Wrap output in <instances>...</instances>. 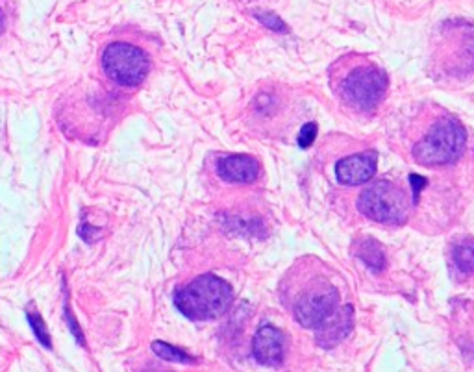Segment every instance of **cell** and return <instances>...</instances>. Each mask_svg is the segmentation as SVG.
I'll return each mask as SVG.
<instances>
[{"mask_svg":"<svg viewBox=\"0 0 474 372\" xmlns=\"http://www.w3.org/2000/svg\"><path fill=\"white\" fill-rule=\"evenodd\" d=\"M4 24H6V21H4V12H2V8H0V34L4 32Z\"/></svg>","mask_w":474,"mask_h":372,"instance_id":"obj_20","label":"cell"},{"mask_svg":"<svg viewBox=\"0 0 474 372\" xmlns=\"http://www.w3.org/2000/svg\"><path fill=\"white\" fill-rule=\"evenodd\" d=\"M356 252H358V257H361V260H363L372 271H376V273H380L383 268V265H386V256H383L382 246L376 243L372 237L361 241Z\"/></svg>","mask_w":474,"mask_h":372,"instance_id":"obj_12","label":"cell"},{"mask_svg":"<svg viewBox=\"0 0 474 372\" xmlns=\"http://www.w3.org/2000/svg\"><path fill=\"white\" fill-rule=\"evenodd\" d=\"M467 143V134L456 117L445 115L430 124L413 145V159L424 167H445L457 161Z\"/></svg>","mask_w":474,"mask_h":372,"instance_id":"obj_3","label":"cell"},{"mask_svg":"<svg viewBox=\"0 0 474 372\" xmlns=\"http://www.w3.org/2000/svg\"><path fill=\"white\" fill-rule=\"evenodd\" d=\"M152 352H154L158 358H162V360L165 361H173V363H184V365L185 363H187V365L197 363V360H195L191 354H187V352H184V350L178 349V346L165 343V341H154V343H152Z\"/></svg>","mask_w":474,"mask_h":372,"instance_id":"obj_13","label":"cell"},{"mask_svg":"<svg viewBox=\"0 0 474 372\" xmlns=\"http://www.w3.org/2000/svg\"><path fill=\"white\" fill-rule=\"evenodd\" d=\"M378 156L376 152H361L339 159L336 165V176L343 186H361L376 175Z\"/></svg>","mask_w":474,"mask_h":372,"instance_id":"obj_8","label":"cell"},{"mask_svg":"<svg viewBox=\"0 0 474 372\" xmlns=\"http://www.w3.org/2000/svg\"><path fill=\"white\" fill-rule=\"evenodd\" d=\"M65 319H67V324H69V330L73 332V335L76 337V341H78V344H86V337H84V333H82L80 330V324L76 322V319L73 317V311L69 309V304H65Z\"/></svg>","mask_w":474,"mask_h":372,"instance_id":"obj_18","label":"cell"},{"mask_svg":"<svg viewBox=\"0 0 474 372\" xmlns=\"http://www.w3.org/2000/svg\"><path fill=\"white\" fill-rule=\"evenodd\" d=\"M256 19H258L265 28L271 30V32H276V34H287V32H290V26L283 23L282 17H278L276 13L258 12L256 13Z\"/></svg>","mask_w":474,"mask_h":372,"instance_id":"obj_16","label":"cell"},{"mask_svg":"<svg viewBox=\"0 0 474 372\" xmlns=\"http://www.w3.org/2000/svg\"><path fill=\"white\" fill-rule=\"evenodd\" d=\"M339 308V291L328 280L317 278L295 298L293 315L296 322L310 330H317Z\"/></svg>","mask_w":474,"mask_h":372,"instance_id":"obj_5","label":"cell"},{"mask_svg":"<svg viewBox=\"0 0 474 372\" xmlns=\"http://www.w3.org/2000/svg\"><path fill=\"white\" fill-rule=\"evenodd\" d=\"M452 257L456 267L465 274L474 273V239H465L457 243L452 251Z\"/></svg>","mask_w":474,"mask_h":372,"instance_id":"obj_14","label":"cell"},{"mask_svg":"<svg viewBox=\"0 0 474 372\" xmlns=\"http://www.w3.org/2000/svg\"><path fill=\"white\" fill-rule=\"evenodd\" d=\"M102 67L106 75L119 86L133 88L146 78L151 70V59L141 48L117 41L104 48Z\"/></svg>","mask_w":474,"mask_h":372,"instance_id":"obj_6","label":"cell"},{"mask_svg":"<svg viewBox=\"0 0 474 372\" xmlns=\"http://www.w3.org/2000/svg\"><path fill=\"white\" fill-rule=\"evenodd\" d=\"M354 309L352 306H339L336 313L326 319L321 328H317V343L324 349H332L352 332Z\"/></svg>","mask_w":474,"mask_h":372,"instance_id":"obj_9","label":"cell"},{"mask_svg":"<svg viewBox=\"0 0 474 372\" xmlns=\"http://www.w3.org/2000/svg\"><path fill=\"white\" fill-rule=\"evenodd\" d=\"M252 354L260 365L278 366L282 365L285 355V335L276 326L265 324L256 332L252 341Z\"/></svg>","mask_w":474,"mask_h":372,"instance_id":"obj_7","label":"cell"},{"mask_svg":"<svg viewBox=\"0 0 474 372\" xmlns=\"http://www.w3.org/2000/svg\"><path fill=\"white\" fill-rule=\"evenodd\" d=\"M451 75L463 76L474 70V37H465L457 50H454L451 61L445 67Z\"/></svg>","mask_w":474,"mask_h":372,"instance_id":"obj_11","label":"cell"},{"mask_svg":"<svg viewBox=\"0 0 474 372\" xmlns=\"http://www.w3.org/2000/svg\"><path fill=\"white\" fill-rule=\"evenodd\" d=\"M410 180H411V187H413V197H415V200H417V198H419V195H421L422 187H426V184H428V182L424 180V178H422V176H419V175H411Z\"/></svg>","mask_w":474,"mask_h":372,"instance_id":"obj_19","label":"cell"},{"mask_svg":"<svg viewBox=\"0 0 474 372\" xmlns=\"http://www.w3.org/2000/svg\"><path fill=\"white\" fill-rule=\"evenodd\" d=\"M358 211L380 224H404L410 217V198L395 182L376 180L359 193Z\"/></svg>","mask_w":474,"mask_h":372,"instance_id":"obj_4","label":"cell"},{"mask_svg":"<svg viewBox=\"0 0 474 372\" xmlns=\"http://www.w3.org/2000/svg\"><path fill=\"white\" fill-rule=\"evenodd\" d=\"M217 173L222 180L231 184H254L260 176V163L247 154H234L220 159Z\"/></svg>","mask_w":474,"mask_h":372,"instance_id":"obj_10","label":"cell"},{"mask_svg":"<svg viewBox=\"0 0 474 372\" xmlns=\"http://www.w3.org/2000/svg\"><path fill=\"white\" fill-rule=\"evenodd\" d=\"M26 319H28L32 330H34V335L37 337V343H41L45 349H53V339H50V332L46 330V324L43 317L39 315V311H28L26 313Z\"/></svg>","mask_w":474,"mask_h":372,"instance_id":"obj_15","label":"cell"},{"mask_svg":"<svg viewBox=\"0 0 474 372\" xmlns=\"http://www.w3.org/2000/svg\"><path fill=\"white\" fill-rule=\"evenodd\" d=\"M234 298L230 284L214 274H202L178 289L174 306L191 320H214L228 311Z\"/></svg>","mask_w":474,"mask_h":372,"instance_id":"obj_2","label":"cell"},{"mask_svg":"<svg viewBox=\"0 0 474 372\" xmlns=\"http://www.w3.org/2000/svg\"><path fill=\"white\" fill-rule=\"evenodd\" d=\"M332 86L347 108L369 115L386 99L389 78L380 65L356 59L348 63L341 61V72L332 75Z\"/></svg>","mask_w":474,"mask_h":372,"instance_id":"obj_1","label":"cell"},{"mask_svg":"<svg viewBox=\"0 0 474 372\" xmlns=\"http://www.w3.org/2000/svg\"><path fill=\"white\" fill-rule=\"evenodd\" d=\"M315 139H317V124L315 122H306L302 126L301 134H298V146L306 150L315 143Z\"/></svg>","mask_w":474,"mask_h":372,"instance_id":"obj_17","label":"cell"}]
</instances>
